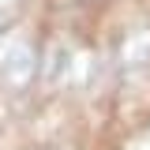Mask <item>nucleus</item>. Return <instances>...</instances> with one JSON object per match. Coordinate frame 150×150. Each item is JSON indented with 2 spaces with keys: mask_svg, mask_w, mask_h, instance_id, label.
<instances>
[{
  "mask_svg": "<svg viewBox=\"0 0 150 150\" xmlns=\"http://www.w3.org/2000/svg\"><path fill=\"white\" fill-rule=\"evenodd\" d=\"M34 75H38L34 49H30L26 41H15L11 53H8V60H4V79H8V86H11V90H26V86L34 83Z\"/></svg>",
  "mask_w": 150,
  "mask_h": 150,
  "instance_id": "nucleus-1",
  "label": "nucleus"
}]
</instances>
